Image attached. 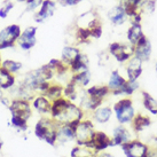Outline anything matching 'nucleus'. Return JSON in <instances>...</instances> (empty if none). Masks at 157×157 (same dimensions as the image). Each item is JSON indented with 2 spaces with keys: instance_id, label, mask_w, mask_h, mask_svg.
Here are the masks:
<instances>
[{
  "instance_id": "nucleus-21",
  "label": "nucleus",
  "mask_w": 157,
  "mask_h": 157,
  "mask_svg": "<svg viewBox=\"0 0 157 157\" xmlns=\"http://www.w3.org/2000/svg\"><path fill=\"white\" fill-rule=\"evenodd\" d=\"M141 98H142V105L147 113L150 115L157 116V100L155 98L149 94L148 92H141Z\"/></svg>"
},
{
  "instance_id": "nucleus-23",
  "label": "nucleus",
  "mask_w": 157,
  "mask_h": 157,
  "mask_svg": "<svg viewBox=\"0 0 157 157\" xmlns=\"http://www.w3.org/2000/svg\"><path fill=\"white\" fill-rule=\"evenodd\" d=\"M79 48L75 47V46H66L62 49V60L61 61L67 64L68 67H70V64L76 60V57L79 55Z\"/></svg>"
},
{
  "instance_id": "nucleus-15",
  "label": "nucleus",
  "mask_w": 157,
  "mask_h": 157,
  "mask_svg": "<svg viewBox=\"0 0 157 157\" xmlns=\"http://www.w3.org/2000/svg\"><path fill=\"white\" fill-rule=\"evenodd\" d=\"M144 36L142 24L141 23H130V26L126 31V39L127 43L134 46L142 37Z\"/></svg>"
},
{
  "instance_id": "nucleus-16",
  "label": "nucleus",
  "mask_w": 157,
  "mask_h": 157,
  "mask_svg": "<svg viewBox=\"0 0 157 157\" xmlns=\"http://www.w3.org/2000/svg\"><path fill=\"white\" fill-rule=\"evenodd\" d=\"M10 110L14 116H20V117L26 119L28 117H30L31 115V109L29 103L25 100H16L14 101L12 105H10Z\"/></svg>"
},
{
  "instance_id": "nucleus-26",
  "label": "nucleus",
  "mask_w": 157,
  "mask_h": 157,
  "mask_svg": "<svg viewBox=\"0 0 157 157\" xmlns=\"http://www.w3.org/2000/svg\"><path fill=\"white\" fill-rule=\"evenodd\" d=\"M14 84V77L10 76V72L5 68L0 69V87L8 88Z\"/></svg>"
},
{
  "instance_id": "nucleus-33",
  "label": "nucleus",
  "mask_w": 157,
  "mask_h": 157,
  "mask_svg": "<svg viewBox=\"0 0 157 157\" xmlns=\"http://www.w3.org/2000/svg\"><path fill=\"white\" fill-rule=\"evenodd\" d=\"M12 123L16 127H20L22 130H26V119L20 117V116H14L12 117Z\"/></svg>"
},
{
  "instance_id": "nucleus-11",
  "label": "nucleus",
  "mask_w": 157,
  "mask_h": 157,
  "mask_svg": "<svg viewBox=\"0 0 157 157\" xmlns=\"http://www.w3.org/2000/svg\"><path fill=\"white\" fill-rule=\"evenodd\" d=\"M144 62L139 60L138 57L132 56L125 63V71H126V79L130 80H139L140 76L144 72Z\"/></svg>"
},
{
  "instance_id": "nucleus-2",
  "label": "nucleus",
  "mask_w": 157,
  "mask_h": 157,
  "mask_svg": "<svg viewBox=\"0 0 157 157\" xmlns=\"http://www.w3.org/2000/svg\"><path fill=\"white\" fill-rule=\"evenodd\" d=\"M57 123L51 118H41L36 125V135L39 139H44L48 144H54L56 141Z\"/></svg>"
},
{
  "instance_id": "nucleus-9",
  "label": "nucleus",
  "mask_w": 157,
  "mask_h": 157,
  "mask_svg": "<svg viewBox=\"0 0 157 157\" xmlns=\"http://www.w3.org/2000/svg\"><path fill=\"white\" fill-rule=\"evenodd\" d=\"M126 77H124L118 70H113L111 71L109 77V82H108V87H109L111 95L113 96H123L122 90L124 85L126 83Z\"/></svg>"
},
{
  "instance_id": "nucleus-30",
  "label": "nucleus",
  "mask_w": 157,
  "mask_h": 157,
  "mask_svg": "<svg viewBox=\"0 0 157 157\" xmlns=\"http://www.w3.org/2000/svg\"><path fill=\"white\" fill-rule=\"evenodd\" d=\"M37 43V39L36 37H32V38H29V37H20L18 38V45L20 47L22 48L23 51H29L31 48L33 47Z\"/></svg>"
},
{
  "instance_id": "nucleus-39",
  "label": "nucleus",
  "mask_w": 157,
  "mask_h": 157,
  "mask_svg": "<svg viewBox=\"0 0 157 157\" xmlns=\"http://www.w3.org/2000/svg\"><path fill=\"white\" fill-rule=\"evenodd\" d=\"M118 1H119V2H121V1H123V0H118Z\"/></svg>"
},
{
  "instance_id": "nucleus-38",
  "label": "nucleus",
  "mask_w": 157,
  "mask_h": 157,
  "mask_svg": "<svg viewBox=\"0 0 157 157\" xmlns=\"http://www.w3.org/2000/svg\"><path fill=\"white\" fill-rule=\"evenodd\" d=\"M155 68H156V71H157V61H156V66H155Z\"/></svg>"
},
{
  "instance_id": "nucleus-28",
  "label": "nucleus",
  "mask_w": 157,
  "mask_h": 157,
  "mask_svg": "<svg viewBox=\"0 0 157 157\" xmlns=\"http://www.w3.org/2000/svg\"><path fill=\"white\" fill-rule=\"evenodd\" d=\"M62 93H63V88L60 85H51L47 91L45 92V96H47L51 101H54L61 98Z\"/></svg>"
},
{
  "instance_id": "nucleus-37",
  "label": "nucleus",
  "mask_w": 157,
  "mask_h": 157,
  "mask_svg": "<svg viewBox=\"0 0 157 157\" xmlns=\"http://www.w3.org/2000/svg\"><path fill=\"white\" fill-rule=\"evenodd\" d=\"M18 1H21V2H26L28 0H18Z\"/></svg>"
},
{
  "instance_id": "nucleus-12",
  "label": "nucleus",
  "mask_w": 157,
  "mask_h": 157,
  "mask_svg": "<svg viewBox=\"0 0 157 157\" xmlns=\"http://www.w3.org/2000/svg\"><path fill=\"white\" fill-rule=\"evenodd\" d=\"M108 18L113 26H121L128 21V16H127L126 12H125V9L121 2L115 5L113 7L109 9Z\"/></svg>"
},
{
  "instance_id": "nucleus-7",
  "label": "nucleus",
  "mask_w": 157,
  "mask_h": 157,
  "mask_svg": "<svg viewBox=\"0 0 157 157\" xmlns=\"http://www.w3.org/2000/svg\"><path fill=\"white\" fill-rule=\"evenodd\" d=\"M123 153L126 157H147L149 147L140 140H132L131 142L122 146Z\"/></svg>"
},
{
  "instance_id": "nucleus-6",
  "label": "nucleus",
  "mask_w": 157,
  "mask_h": 157,
  "mask_svg": "<svg viewBox=\"0 0 157 157\" xmlns=\"http://www.w3.org/2000/svg\"><path fill=\"white\" fill-rule=\"evenodd\" d=\"M133 130L128 128L127 125H122L119 124L113 130V136H111V141H113V146H121L131 142L132 140L135 138L133 136Z\"/></svg>"
},
{
  "instance_id": "nucleus-19",
  "label": "nucleus",
  "mask_w": 157,
  "mask_h": 157,
  "mask_svg": "<svg viewBox=\"0 0 157 157\" xmlns=\"http://www.w3.org/2000/svg\"><path fill=\"white\" fill-rule=\"evenodd\" d=\"M75 140V130L70 125H60L56 131V141L62 144Z\"/></svg>"
},
{
  "instance_id": "nucleus-27",
  "label": "nucleus",
  "mask_w": 157,
  "mask_h": 157,
  "mask_svg": "<svg viewBox=\"0 0 157 157\" xmlns=\"http://www.w3.org/2000/svg\"><path fill=\"white\" fill-rule=\"evenodd\" d=\"M156 0H144V2L141 4V7H140V12L142 15H151L156 10Z\"/></svg>"
},
{
  "instance_id": "nucleus-5",
  "label": "nucleus",
  "mask_w": 157,
  "mask_h": 157,
  "mask_svg": "<svg viewBox=\"0 0 157 157\" xmlns=\"http://www.w3.org/2000/svg\"><path fill=\"white\" fill-rule=\"evenodd\" d=\"M21 28L16 24L7 26L6 29L0 32V49L7 47H12L14 43L21 37Z\"/></svg>"
},
{
  "instance_id": "nucleus-18",
  "label": "nucleus",
  "mask_w": 157,
  "mask_h": 157,
  "mask_svg": "<svg viewBox=\"0 0 157 157\" xmlns=\"http://www.w3.org/2000/svg\"><path fill=\"white\" fill-rule=\"evenodd\" d=\"M88 95L91 98H95L98 100L105 101L107 96H109L111 94L108 85H95V86H92L86 91Z\"/></svg>"
},
{
  "instance_id": "nucleus-32",
  "label": "nucleus",
  "mask_w": 157,
  "mask_h": 157,
  "mask_svg": "<svg viewBox=\"0 0 157 157\" xmlns=\"http://www.w3.org/2000/svg\"><path fill=\"white\" fill-rule=\"evenodd\" d=\"M44 0H28L26 1V12H36L43 4Z\"/></svg>"
},
{
  "instance_id": "nucleus-24",
  "label": "nucleus",
  "mask_w": 157,
  "mask_h": 157,
  "mask_svg": "<svg viewBox=\"0 0 157 157\" xmlns=\"http://www.w3.org/2000/svg\"><path fill=\"white\" fill-rule=\"evenodd\" d=\"M71 82L76 85V86H80V87H86L88 84L91 83V72L88 70H84L77 74H74Z\"/></svg>"
},
{
  "instance_id": "nucleus-10",
  "label": "nucleus",
  "mask_w": 157,
  "mask_h": 157,
  "mask_svg": "<svg viewBox=\"0 0 157 157\" xmlns=\"http://www.w3.org/2000/svg\"><path fill=\"white\" fill-rule=\"evenodd\" d=\"M56 10V2L53 0H44L39 10L36 13L35 21L37 23H44L52 17Z\"/></svg>"
},
{
  "instance_id": "nucleus-17",
  "label": "nucleus",
  "mask_w": 157,
  "mask_h": 157,
  "mask_svg": "<svg viewBox=\"0 0 157 157\" xmlns=\"http://www.w3.org/2000/svg\"><path fill=\"white\" fill-rule=\"evenodd\" d=\"M113 110L111 107L108 105H100L98 109H95L92 113V117L94 118V121L100 124H105L108 123L113 117Z\"/></svg>"
},
{
  "instance_id": "nucleus-4",
  "label": "nucleus",
  "mask_w": 157,
  "mask_h": 157,
  "mask_svg": "<svg viewBox=\"0 0 157 157\" xmlns=\"http://www.w3.org/2000/svg\"><path fill=\"white\" fill-rule=\"evenodd\" d=\"M75 130V139L77 140L78 144L80 146H86L90 144L95 134L94 131V125L90 119H85V121H80V122L76 125Z\"/></svg>"
},
{
  "instance_id": "nucleus-3",
  "label": "nucleus",
  "mask_w": 157,
  "mask_h": 157,
  "mask_svg": "<svg viewBox=\"0 0 157 157\" xmlns=\"http://www.w3.org/2000/svg\"><path fill=\"white\" fill-rule=\"evenodd\" d=\"M108 52L119 63H126L134 55V46L130 43L115 41L108 47Z\"/></svg>"
},
{
  "instance_id": "nucleus-29",
  "label": "nucleus",
  "mask_w": 157,
  "mask_h": 157,
  "mask_svg": "<svg viewBox=\"0 0 157 157\" xmlns=\"http://www.w3.org/2000/svg\"><path fill=\"white\" fill-rule=\"evenodd\" d=\"M91 38H92L91 30L88 28H82V26H79L78 29H77V31H76V39L78 40L79 43H87Z\"/></svg>"
},
{
  "instance_id": "nucleus-14",
  "label": "nucleus",
  "mask_w": 157,
  "mask_h": 157,
  "mask_svg": "<svg viewBox=\"0 0 157 157\" xmlns=\"http://www.w3.org/2000/svg\"><path fill=\"white\" fill-rule=\"evenodd\" d=\"M151 118L149 117L147 113H136L134 119L132 121L131 123V128L135 133H139V132L144 131L146 128H148L150 125H151Z\"/></svg>"
},
{
  "instance_id": "nucleus-20",
  "label": "nucleus",
  "mask_w": 157,
  "mask_h": 157,
  "mask_svg": "<svg viewBox=\"0 0 157 157\" xmlns=\"http://www.w3.org/2000/svg\"><path fill=\"white\" fill-rule=\"evenodd\" d=\"M69 69L72 74H77V72H80V71H84V70H88L87 55L83 54V53H79V55L76 57V60L70 64Z\"/></svg>"
},
{
  "instance_id": "nucleus-13",
  "label": "nucleus",
  "mask_w": 157,
  "mask_h": 157,
  "mask_svg": "<svg viewBox=\"0 0 157 157\" xmlns=\"http://www.w3.org/2000/svg\"><path fill=\"white\" fill-rule=\"evenodd\" d=\"M85 147L87 149H94L96 151H102L108 147H113V141H111V138L103 132H95L93 140Z\"/></svg>"
},
{
  "instance_id": "nucleus-34",
  "label": "nucleus",
  "mask_w": 157,
  "mask_h": 157,
  "mask_svg": "<svg viewBox=\"0 0 157 157\" xmlns=\"http://www.w3.org/2000/svg\"><path fill=\"white\" fill-rule=\"evenodd\" d=\"M12 8H13V2H10V1H5V5L0 8V17L1 18L7 17V15H8V13L12 10Z\"/></svg>"
},
{
  "instance_id": "nucleus-25",
  "label": "nucleus",
  "mask_w": 157,
  "mask_h": 157,
  "mask_svg": "<svg viewBox=\"0 0 157 157\" xmlns=\"http://www.w3.org/2000/svg\"><path fill=\"white\" fill-rule=\"evenodd\" d=\"M140 88V84H139V80H130V79H127L125 85H124V87L122 90V94L123 96H132L134 94L135 92L138 91Z\"/></svg>"
},
{
  "instance_id": "nucleus-31",
  "label": "nucleus",
  "mask_w": 157,
  "mask_h": 157,
  "mask_svg": "<svg viewBox=\"0 0 157 157\" xmlns=\"http://www.w3.org/2000/svg\"><path fill=\"white\" fill-rule=\"evenodd\" d=\"M2 68H5L6 70H8L9 72H16L22 68V64L20 62H14V61H6L4 62Z\"/></svg>"
},
{
  "instance_id": "nucleus-36",
  "label": "nucleus",
  "mask_w": 157,
  "mask_h": 157,
  "mask_svg": "<svg viewBox=\"0 0 157 157\" xmlns=\"http://www.w3.org/2000/svg\"><path fill=\"white\" fill-rule=\"evenodd\" d=\"M56 1L62 6H76L83 0H56Z\"/></svg>"
},
{
  "instance_id": "nucleus-8",
  "label": "nucleus",
  "mask_w": 157,
  "mask_h": 157,
  "mask_svg": "<svg viewBox=\"0 0 157 157\" xmlns=\"http://www.w3.org/2000/svg\"><path fill=\"white\" fill-rule=\"evenodd\" d=\"M153 54V45L149 38L144 35L141 39L134 45V55L142 62H147L150 60Z\"/></svg>"
},
{
  "instance_id": "nucleus-1",
  "label": "nucleus",
  "mask_w": 157,
  "mask_h": 157,
  "mask_svg": "<svg viewBox=\"0 0 157 157\" xmlns=\"http://www.w3.org/2000/svg\"><path fill=\"white\" fill-rule=\"evenodd\" d=\"M113 110L117 122L122 125H131L132 121L136 115L133 101L128 96L121 98L118 101H116L113 105Z\"/></svg>"
},
{
  "instance_id": "nucleus-22",
  "label": "nucleus",
  "mask_w": 157,
  "mask_h": 157,
  "mask_svg": "<svg viewBox=\"0 0 157 157\" xmlns=\"http://www.w3.org/2000/svg\"><path fill=\"white\" fill-rule=\"evenodd\" d=\"M33 107L38 113H51V109H52V101L45 95L37 96L33 101Z\"/></svg>"
},
{
  "instance_id": "nucleus-40",
  "label": "nucleus",
  "mask_w": 157,
  "mask_h": 157,
  "mask_svg": "<svg viewBox=\"0 0 157 157\" xmlns=\"http://www.w3.org/2000/svg\"><path fill=\"white\" fill-rule=\"evenodd\" d=\"M0 148H1V144H0Z\"/></svg>"
},
{
  "instance_id": "nucleus-35",
  "label": "nucleus",
  "mask_w": 157,
  "mask_h": 157,
  "mask_svg": "<svg viewBox=\"0 0 157 157\" xmlns=\"http://www.w3.org/2000/svg\"><path fill=\"white\" fill-rule=\"evenodd\" d=\"M36 33H37V28L36 26H29L26 28L25 30L22 32V37H29V38H32V37H36Z\"/></svg>"
}]
</instances>
